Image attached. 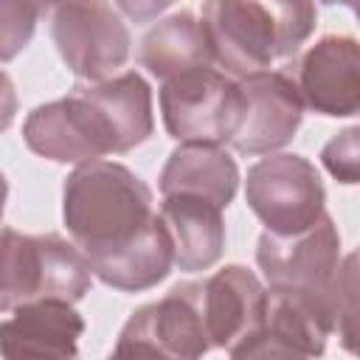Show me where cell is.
<instances>
[{
    "instance_id": "cell-1",
    "label": "cell",
    "mask_w": 360,
    "mask_h": 360,
    "mask_svg": "<svg viewBox=\"0 0 360 360\" xmlns=\"http://www.w3.org/2000/svg\"><path fill=\"white\" fill-rule=\"evenodd\" d=\"M152 217V188L124 163L93 160L65 177L62 219L87 264L132 245Z\"/></svg>"
},
{
    "instance_id": "cell-2",
    "label": "cell",
    "mask_w": 360,
    "mask_h": 360,
    "mask_svg": "<svg viewBox=\"0 0 360 360\" xmlns=\"http://www.w3.org/2000/svg\"><path fill=\"white\" fill-rule=\"evenodd\" d=\"M312 3H259V0H211L202 6V28L214 65L242 82L270 70L276 59L298 53L315 28Z\"/></svg>"
},
{
    "instance_id": "cell-3",
    "label": "cell",
    "mask_w": 360,
    "mask_h": 360,
    "mask_svg": "<svg viewBox=\"0 0 360 360\" xmlns=\"http://www.w3.org/2000/svg\"><path fill=\"white\" fill-rule=\"evenodd\" d=\"M90 284L84 253L65 236L0 228V312L34 301L76 304L90 292Z\"/></svg>"
},
{
    "instance_id": "cell-4",
    "label": "cell",
    "mask_w": 360,
    "mask_h": 360,
    "mask_svg": "<svg viewBox=\"0 0 360 360\" xmlns=\"http://www.w3.org/2000/svg\"><path fill=\"white\" fill-rule=\"evenodd\" d=\"M160 112L169 138L180 143L225 146L242 124L245 96L236 79L217 68H200L163 82Z\"/></svg>"
},
{
    "instance_id": "cell-5",
    "label": "cell",
    "mask_w": 360,
    "mask_h": 360,
    "mask_svg": "<svg viewBox=\"0 0 360 360\" xmlns=\"http://www.w3.org/2000/svg\"><path fill=\"white\" fill-rule=\"evenodd\" d=\"M245 200L273 236H295L326 214V191L318 169L292 152L253 163L245 177Z\"/></svg>"
},
{
    "instance_id": "cell-6",
    "label": "cell",
    "mask_w": 360,
    "mask_h": 360,
    "mask_svg": "<svg viewBox=\"0 0 360 360\" xmlns=\"http://www.w3.org/2000/svg\"><path fill=\"white\" fill-rule=\"evenodd\" d=\"M51 37L68 70L84 82H104L129 59V28L110 3L51 6Z\"/></svg>"
},
{
    "instance_id": "cell-7",
    "label": "cell",
    "mask_w": 360,
    "mask_h": 360,
    "mask_svg": "<svg viewBox=\"0 0 360 360\" xmlns=\"http://www.w3.org/2000/svg\"><path fill=\"white\" fill-rule=\"evenodd\" d=\"M259 270L276 292L326 295L340 267V233L329 214L295 236L262 233L256 245Z\"/></svg>"
},
{
    "instance_id": "cell-8",
    "label": "cell",
    "mask_w": 360,
    "mask_h": 360,
    "mask_svg": "<svg viewBox=\"0 0 360 360\" xmlns=\"http://www.w3.org/2000/svg\"><path fill=\"white\" fill-rule=\"evenodd\" d=\"M22 138L31 152L53 163H93L115 155L112 132L96 104L73 87L65 98L39 104L22 124Z\"/></svg>"
},
{
    "instance_id": "cell-9",
    "label": "cell",
    "mask_w": 360,
    "mask_h": 360,
    "mask_svg": "<svg viewBox=\"0 0 360 360\" xmlns=\"http://www.w3.org/2000/svg\"><path fill=\"white\" fill-rule=\"evenodd\" d=\"M186 287L200 312L211 349L231 352L239 340L264 329L267 290L253 270L225 264L200 281H186Z\"/></svg>"
},
{
    "instance_id": "cell-10",
    "label": "cell",
    "mask_w": 360,
    "mask_h": 360,
    "mask_svg": "<svg viewBox=\"0 0 360 360\" xmlns=\"http://www.w3.org/2000/svg\"><path fill=\"white\" fill-rule=\"evenodd\" d=\"M284 73L312 112L346 118L360 110V45L354 37H321Z\"/></svg>"
},
{
    "instance_id": "cell-11",
    "label": "cell",
    "mask_w": 360,
    "mask_h": 360,
    "mask_svg": "<svg viewBox=\"0 0 360 360\" xmlns=\"http://www.w3.org/2000/svg\"><path fill=\"white\" fill-rule=\"evenodd\" d=\"M245 96L242 124L231 141L239 155H273L287 146L304 118L301 96L284 70H264L239 82Z\"/></svg>"
},
{
    "instance_id": "cell-12",
    "label": "cell",
    "mask_w": 360,
    "mask_h": 360,
    "mask_svg": "<svg viewBox=\"0 0 360 360\" xmlns=\"http://www.w3.org/2000/svg\"><path fill=\"white\" fill-rule=\"evenodd\" d=\"M84 318L65 301H34L0 321L3 360H76Z\"/></svg>"
},
{
    "instance_id": "cell-13",
    "label": "cell",
    "mask_w": 360,
    "mask_h": 360,
    "mask_svg": "<svg viewBox=\"0 0 360 360\" xmlns=\"http://www.w3.org/2000/svg\"><path fill=\"white\" fill-rule=\"evenodd\" d=\"M118 338L138 340L166 360H202L211 349L186 281L174 284L163 298L135 309Z\"/></svg>"
},
{
    "instance_id": "cell-14",
    "label": "cell",
    "mask_w": 360,
    "mask_h": 360,
    "mask_svg": "<svg viewBox=\"0 0 360 360\" xmlns=\"http://www.w3.org/2000/svg\"><path fill=\"white\" fill-rule=\"evenodd\" d=\"M236 188L239 166L222 146L180 143L160 172L163 197H197L217 205L219 211L231 205Z\"/></svg>"
},
{
    "instance_id": "cell-15",
    "label": "cell",
    "mask_w": 360,
    "mask_h": 360,
    "mask_svg": "<svg viewBox=\"0 0 360 360\" xmlns=\"http://www.w3.org/2000/svg\"><path fill=\"white\" fill-rule=\"evenodd\" d=\"M158 217L169 233L174 267L200 273L219 262L225 250V222L217 205L197 197H163Z\"/></svg>"
},
{
    "instance_id": "cell-16",
    "label": "cell",
    "mask_w": 360,
    "mask_h": 360,
    "mask_svg": "<svg viewBox=\"0 0 360 360\" xmlns=\"http://www.w3.org/2000/svg\"><path fill=\"white\" fill-rule=\"evenodd\" d=\"M138 62L160 82L200 68H214L211 45L200 17H194L191 11H174L158 20L141 39Z\"/></svg>"
},
{
    "instance_id": "cell-17",
    "label": "cell",
    "mask_w": 360,
    "mask_h": 360,
    "mask_svg": "<svg viewBox=\"0 0 360 360\" xmlns=\"http://www.w3.org/2000/svg\"><path fill=\"white\" fill-rule=\"evenodd\" d=\"M104 115L112 141H115V155L129 152L149 141L155 129V115H152V90L146 79L135 70H127L121 76L104 79V82H87L76 84Z\"/></svg>"
},
{
    "instance_id": "cell-18",
    "label": "cell",
    "mask_w": 360,
    "mask_h": 360,
    "mask_svg": "<svg viewBox=\"0 0 360 360\" xmlns=\"http://www.w3.org/2000/svg\"><path fill=\"white\" fill-rule=\"evenodd\" d=\"M264 329L307 354L309 360L321 357L329 335L335 332V307L332 292L304 295V292H276L267 290V315Z\"/></svg>"
},
{
    "instance_id": "cell-19",
    "label": "cell",
    "mask_w": 360,
    "mask_h": 360,
    "mask_svg": "<svg viewBox=\"0 0 360 360\" xmlns=\"http://www.w3.org/2000/svg\"><path fill=\"white\" fill-rule=\"evenodd\" d=\"M172 242L169 233L160 222V217L155 214L152 222L146 225V231L127 245L124 250L98 259L90 264V273L121 292H143L149 287H155L158 281H163L172 270Z\"/></svg>"
},
{
    "instance_id": "cell-20",
    "label": "cell",
    "mask_w": 360,
    "mask_h": 360,
    "mask_svg": "<svg viewBox=\"0 0 360 360\" xmlns=\"http://www.w3.org/2000/svg\"><path fill=\"white\" fill-rule=\"evenodd\" d=\"M42 11L45 6L39 3L0 0V62H11L25 51Z\"/></svg>"
},
{
    "instance_id": "cell-21",
    "label": "cell",
    "mask_w": 360,
    "mask_h": 360,
    "mask_svg": "<svg viewBox=\"0 0 360 360\" xmlns=\"http://www.w3.org/2000/svg\"><path fill=\"white\" fill-rule=\"evenodd\" d=\"M357 256L349 253L335 276L332 284V307H335V329L346 346V352H354V309H357V273H354Z\"/></svg>"
},
{
    "instance_id": "cell-22",
    "label": "cell",
    "mask_w": 360,
    "mask_h": 360,
    "mask_svg": "<svg viewBox=\"0 0 360 360\" xmlns=\"http://www.w3.org/2000/svg\"><path fill=\"white\" fill-rule=\"evenodd\" d=\"M321 163L335 180L354 186L360 177V129L349 127L326 141V146L321 149Z\"/></svg>"
},
{
    "instance_id": "cell-23",
    "label": "cell",
    "mask_w": 360,
    "mask_h": 360,
    "mask_svg": "<svg viewBox=\"0 0 360 360\" xmlns=\"http://www.w3.org/2000/svg\"><path fill=\"white\" fill-rule=\"evenodd\" d=\"M231 360H309V357L295 352L267 329H259L231 349Z\"/></svg>"
},
{
    "instance_id": "cell-24",
    "label": "cell",
    "mask_w": 360,
    "mask_h": 360,
    "mask_svg": "<svg viewBox=\"0 0 360 360\" xmlns=\"http://www.w3.org/2000/svg\"><path fill=\"white\" fill-rule=\"evenodd\" d=\"M17 115V90L6 70H0V132H6L14 124Z\"/></svg>"
},
{
    "instance_id": "cell-25",
    "label": "cell",
    "mask_w": 360,
    "mask_h": 360,
    "mask_svg": "<svg viewBox=\"0 0 360 360\" xmlns=\"http://www.w3.org/2000/svg\"><path fill=\"white\" fill-rule=\"evenodd\" d=\"M107 360H166V357H160L155 349H149V346H143V343H138V340H124V338H118V340H115V349L110 352Z\"/></svg>"
},
{
    "instance_id": "cell-26",
    "label": "cell",
    "mask_w": 360,
    "mask_h": 360,
    "mask_svg": "<svg viewBox=\"0 0 360 360\" xmlns=\"http://www.w3.org/2000/svg\"><path fill=\"white\" fill-rule=\"evenodd\" d=\"M6 197H8V183H6V174L0 172V219H3V211H6Z\"/></svg>"
}]
</instances>
